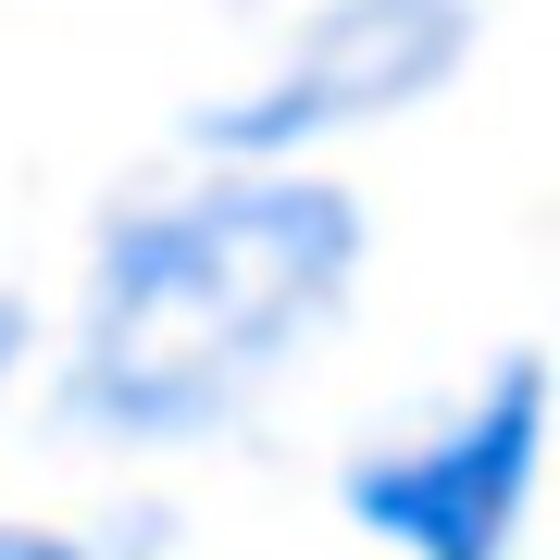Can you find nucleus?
<instances>
[{
	"label": "nucleus",
	"mask_w": 560,
	"mask_h": 560,
	"mask_svg": "<svg viewBox=\"0 0 560 560\" xmlns=\"http://www.w3.org/2000/svg\"><path fill=\"white\" fill-rule=\"evenodd\" d=\"M361 275V200L275 162H224L175 200L125 212L88 275V324L62 361V423L125 448L212 436L249 411L261 374H287Z\"/></svg>",
	"instance_id": "obj_1"
},
{
	"label": "nucleus",
	"mask_w": 560,
	"mask_h": 560,
	"mask_svg": "<svg viewBox=\"0 0 560 560\" xmlns=\"http://www.w3.org/2000/svg\"><path fill=\"white\" fill-rule=\"evenodd\" d=\"M460 62H474V0H324L261 88L200 113V150L212 162H287L312 138H361V125L436 101Z\"/></svg>",
	"instance_id": "obj_2"
},
{
	"label": "nucleus",
	"mask_w": 560,
	"mask_h": 560,
	"mask_svg": "<svg viewBox=\"0 0 560 560\" xmlns=\"http://www.w3.org/2000/svg\"><path fill=\"white\" fill-rule=\"evenodd\" d=\"M536 436H548V361L511 349L474 411H448L411 448L349 460V511L399 536L411 560H511L523 499H536Z\"/></svg>",
	"instance_id": "obj_3"
},
{
	"label": "nucleus",
	"mask_w": 560,
	"mask_h": 560,
	"mask_svg": "<svg viewBox=\"0 0 560 560\" xmlns=\"http://www.w3.org/2000/svg\"><path fill=\"white\" fill-rule=\"evenodd\" d=\"M0 560H88L75 536H38V523H0Z\"/></svg>",
	"instance_id": "obj_4"
},
{
	"label": "nucleus",
	"mask_w": 560,
	"mask_h": 560,
	"mask_svg": "<svg viewBox=\"0 0 560 560\" xmlns=\"http://www.w3.org/2000/svg\"><path fill=\"white\" fill-rule=\"evenodd\" d=\"M25 361V300H0V374Z\"/></svg>",
	"instance_id": "obj_5"
}]
</instances>
